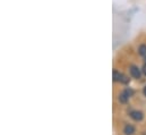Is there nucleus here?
<instances>
[{"label":"nucleus","mask_w":146,"mask_h":135,"mask_svg":"<svg viewBox=\"0 0 146 135\" xmlns=\"http://www.w3.org/2000/svg\"><path fill=\"white\" fill-rule=\"evenodd\" d=\"M130 75H131L134 78H137V80H138V78H141V76H142V70L137 67V66L131 65V66H130Z\"/></svg>","instance_id":"obj_1"},{"label":"nucleus","mask_w":146,"mask_h":135,"mask_svg":"<svg viewBox=\"0 0 146 135\" xmlns=\"http://www.w3.org/2000/svg\"><path fill=\"white\" fill-rule=\"evenodd\" d=\"M130 117L134 119V120H136V122H141L142 119H143V117H144V115H143V112L142 111H138V110H133V111H130Z\"/></svg>","instance_id":"obj_2"},{"label":"nucleus","mask_w":146,"mask_h":135,"mask_svg":"<svg viewBox=\"0 0 146 135\" xmlns=\"http://www.w3.org/2000/svg\"><path fill=\"white\" fill-rule=\"evenodd\" d=\"M123 133L126 135H133L135 133V127H134L133 125L127 124V125L125 126V128H123Z\"/></svg>","instance_id":"obj_3"},{"label":"nucleus","mask_w":146,"mask_h":135,"mask_svg":"<svg viewBox=\"0 0 146 135\" xmlns=\"http://www.w3.org/2000/svg\"><path fill=\"white\" fill-rule=\"evenodd\" d=\"M122 77H123V75L121 74V73H119L118 70H113V81L114 82H121L122 81Z\"/></svg>","instance_id":"obj_4"},{"label":"nucleus","mask_w":146,"mask_h":135,"mask_svg":"<svg viewBox=\"0 0 146 135\" xmlns=\"http://www.w3.org/2000/svg\"><path fill=\"white\" fill-rule=\"evenodd\" d=\"M129 98H130V97L128 96V93H127L126 91H123V92L120 93V96H119V101L121 102V103H126V102L128 101Z\"/></svg>","instance_id":"obj_5"},{"label":"nucleus","mask_w":146,"mask_h":135,"mask_svg":"<svg viewBox=\"0 0 146 135\" xmlns=\"http://www.w3.org/2000/svg\"><path fill=\"white\" fill-rule=\"evenodd\" d=\"M138 52L141 56L146 57V44H141L139 48H138Z\"/></svg>","instance_id":"obj_6"},{"label":"nucleus","mask_w":146,"mask_h":135,"mask_svg":"<svg viewBox=\"0 0 146 135\" xmlns=\"http://www.w3.org/2000/svg\"><path fill=\"white\" fill-rule=\"evenodd\" d=\"M142 72H143V74H144V75L146 76V64L144 65V66H143V69H142Z\"/></svg>","instance_id":"obj_7"},{"label":"nucleus","mask_w":146,"mask_h":135,"mask_svg":"<svg viewBox=\"0 0 146 135\" xmlns=\"http://www.w3.org/2000/svg\"><path fill=\"white\" fill-rule=\"evenodd\" d=\"M143 93H144V96L146 97V86L144 88V90H143Z\"/></svg>","instance_id":"obj_8"},{"label":"nucleus","mask_w":146,"mask_h":135,"mask_svg":"<svg viewBox=\"0 0 146 135\" xmlns=\"http://www.w3.org/2000/svg\"><path fill=\"white\" fill-rule=\"evenodd\" d=\"M145 64H146V57H145Z\"/></svg>","instance_id":"obj_9"}]
</instances>
